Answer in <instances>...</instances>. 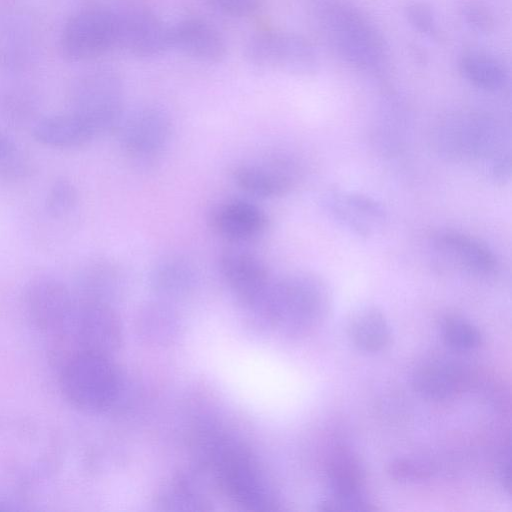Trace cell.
Wrapping results in <instances>:
<instances>
[{"mask_svg": "<svg viewBox=\"0 0 512 512\" xmlns=\"http://www.w3.org/2000/svg\"><path fill=\"white\" fill-rule=\"evenodd\" d=\"M315 28L346 65L381 75L390 64L389 46L375 22L350 0H304Z\"/></svg>", "mask_w": 512, "mask_h": 512, "instance_id": "6da1fadb", "label": "cell"}, {"mask_svg": "<svg viewBox=\"0 0 512 512\" xmlns=\"http://www.w3.org/2000/svg\"><path fill=\"white\" fill-rule=\"evenodd\" d=\"M329 303L330 292L321 277L310 272H294L272 279L251 312L270 326L299 333L316 324L325 315Z\"/></svg>", "mask_w": 512, "mask_h": 512, "instance_id": "7a4b0ae2", "label": "cell"}, {"mask_svg": "<svg viewBox=\"0 0 512 512\" xmlns=\"http://www.w3.org/2000/svg\"><path fill=\"white\" fill-rule=\"evenodd\" d=\"M125 379L110 356L78 352L60 367V386L65 398L87 412L114 408L124 397Z\"/></svg>", "mask_w": 512, "mask_h": 512, "instance_id": "3957f363", "label": "cell"}, {"mask_svg": "<svg viewBox=\"0 0 512 512\" xmlns=\"http://www.w3.org/2000/svg\"><path fill=\"white\" fill-rule=\"evenodd\" d=\"M215 477L238 505L252 511L276 509L274 490L252 455L240 444L216 438L208 450Z\"/></svg>", "mask_w": 512, "mask_h": 512, "instance_id": "277c9868", "label": "cell"}, {"mask_svg": "<svg viewBox=\"0 0 512 512\" xmlns=\"http://www.w3.org/2000/svg\"><path fill=\"white\" fill-rule=\"evenodd\" d=\"M433 141L437 151L453 161H485L508 153L506 134L494 117L481 112H459L437 125Z\"/></svg>", "mask_w": 512, "mask_h": 512, "instance_id": "5b68a950", "label": "cell"}, {"mask_svg": "<svg viewBox=\"0 0 512 512\" xmlns=\"http://www.w3.org/2000/svg\"><path fill=\"white\" fill-rule=\"evenodd\" d=\"M69 103V111L86 121L97 137L114 132L125 112L123 79L108 67L83 72L71 83Z\"/></svg>", "mask_w": 512, "mask_h": 512, "instance_id": "8992f818", "label": "cell"}, {"mask_svg": "<svg viewBox=\"0 0 512 512\" xmlns=\"http://www.w3.org/2000/svg\"><path fill=\"white\" fill-rule=\"evenodd\" d=\"M59 47L71 62L91 60L117 48V12L100 6L78 10L64 24Z\"/></svg>", "mask_w": 512, "mask_h": 512, "instance_id": "52a82bcc", "label": "cell"}, {"mask_svg": "<svg viewBox=\"0 0 512 512\" xmlns=\"http://www.w3.org/2000/svg\"><path fill=\"white\" fill-rule=\"evenodd\" d=\"M114 132L125 156L138 164H148L168 146L172 121L163 108L143 105L124 112Z\"/></svg>", "mask_w": 512, "mask_h": 512, "instance_id": "ba28073f", "label": "cell"}, {"mask_svg": "<svg viewBox=\"0 0 512 512\" xmlns=\"http://www.w3.org/2000/svg\"><path fill=\"white\" fill-rule=\"evenodd\" d=\"M246 61L256 68L280 69L296 74L316 70L318 55L310 41L287 31L262 30L251 35L244 46Z\"/></svg>", "mask_w": 512, "mask_h": 512, "instance_id": "9c48e42d", "label": "cell"}, {"mask_svg": "<svg viewBox=\"0 0 512 512\" xmlns=\"http://www.w3.org/2000/svg\"><path fill=\"white\" fill-rule=\"evenodd\" d=\"M58 335L74 354L86 351L110 356L121 344L122 328L111 304L76 299L71 323Z\"/></svg>", "mask_w": 512, "mask_h": 512, "instance_id": "30bf717a", "label": "cell"}, {"mask_svg": "<svg viewBox=\"0 0 512 512\" xmlns=\"http://www.w3.org/2000/svg\"><path fill=\"white\" fill-rule=\"evenodd\" d=\"M24 307L31 324L52 337L68 328L75 311L76 298L62 281L41 276L27 285Z\"/></svg>", "mask_w": 512, "mask_h": 512, "instance_id": "8fae6325", "label": "cell"}, {"mask_svg": "<svg viewBox=\"0 0 512 512\" xmlns=\"http://www.w3.org/2000/svg\"><path fill=\"white\" fill-rule=\"evenodd\" d=\"M299 175L298 165L284 155L245 161L231 169V178L237 187L249 195L268 199L289 193Z\"/></svg>", "mask_w": 512, "mask_h": 512, "instance_id": "7c38bea8", "label": "cell"}, {"mask_svg": "<svg viewBox=\"0 0 512 512\" xmlns=\"http://www.w3.org/2000/svg\"><path fill=\"white\" fill-rule=\"evenodd\" d=\"M430 249L437 264L473 276H490L498 267L495 254L485 243L459 231L436 232L431 237Z\"/></svg>", "mask_w": 512, "mask_h": 512, "instance_id": "4fadbf2b", "label": "cell"}, {"mask_svg": "<svg viewBox=\"0 0 512 512\" xmlns=\"http://www.w3.org/2000/svg\"><path fill=\"white\" fill-rule=\"evenodd\" d=\"M118 14V48L138 59H153L171 49L170 25L146 7Z\"/></svg>", "mask_w": 512, "mask_h": 512, "instance_id": "5bb4252c", "label": "cell"}, {"mask_svg": "<svg viewBox=\"0 0 512 512\" xmlns=\"http://www.w3.org/2000/svg\"><path fill=\"white\" fill-rule=\"evenodd\" d=\"M218 269L233 295L249 311L262 299L272 281L264 261L240 247L224 249L218 257Z\"/></svg>", "mask_w": 512, "mask_h": 512, "instance_id": "9a60e30c", "label": "cell"}, {"mask_svg": "<svg viewBox=\"0 0 512 512\" xmlns=\"http://www.w3.org/2000/svg\"><path fill=\"white\" fill-rule=\"evenodd\" d=\"M321 203L333 220L359 237L373 236L387 219L384 205L360 192L331 190L323 195Z\"/></svg>", "mask_w": 512, "mask_h": 512, "instance_id": "2e32d148", "label": "cell"}, {"mask_svg": "<svg viewBox=\"0 0 512 512\" xmlns=\"http://www.w3.org/2000/svg\"><path fill=\"white\" fill-rule=\"evenodd\" d=\"M208 223L222 238L246 243L265 235L269 228V217L257 204L233 198L214 205L209 212Z\"/></svg>", "mask_w": 512, "mask_h": 512, "instance_id": "e0dca14e", "label": "cell"}, {"mask_svg": "<svg viewBox=\"0 0 512 512\" xmlns=\"http://www.w3.org/2000/svg\"><path fill=\"white\" fill-rule=\"evenodd\" d=\"M171 49L187 57L207 64L221 62L227 53V45L219 30L199 17L183 18L170 25Z\"/></svg>", "mask_w": 512, "mask_h": 512, "instance_id": "ac0fdd59", "label": "cell"}, {"mask_svg": "<svg viewBox=\"0 0 512 512\" xmlns=\"http://www.w3.org/2000/svg\"><path fill=\"white\" fill-rule=\"evenodd\" d=\"M29 18L20 11L0 14V67L18 71L29 64L35 50V33Z\"/></svg>", "mask_w": 512, "mask_h": 512, "instance_id": "d6986e66", "label": "cell"}, {"mask_svg": "<svg viewBox=\"0 0 512 512\" xmlns=\"http://www.w3.org/2000/svg\"><path fill=\"white\" fill-rule=\"evenodd\" d=\"M76 286V299L111 304L124 291L125 275L111 260H93L80 269Z\"/></svg>", "mask_w": 512, "mask_h": 512, "instance_id": "ffe728a7", "label": "cell"}, {"mask_svg": "<svg viewBox=\"0 0 512 512\" xmlns=\"http://www.w3.org/2000/svg\"><path fill=\"white\" fill-rule=\"evenodd\" d=\"M414 389L430 400H445L464 390L467 373L464 368L448 360H430L414 372Z\"/></svg>", "mask_w": 512, "mask_h": 512, "instance_id": "44dd1931", "label": "cell"}, {"mask_svg": "<svg viewBox=\"0 0 512 512\" xmlns=\"http://www.w3.org/2000/svg\"><path fill=\"white\" fill-rule=\"evenodd\" d=\"M32 134L36 141L53 148H78L97 137L86 121L70 111L36 120Z\"/></svg>", "mask_w": 512, "mask_h": 512, "instance_id": "7402d4cb", "label": "cell"}, {"mask_svg": "<svg viewBox=\"0 0 512 512\" xmlns=\"http://www.w3.org/2000/svg\"><path fill=\"white\" fill-rule=\"evenodd\" d=\"M194 264L180 255L164 256L154 263L149 272L153 291L163 298H178L190 293L197 283Z\"/></svg>", "mask_w": 512, "mask_h": 512, "instance_id": "603a6c76", "label": "cell"}, {"mask_svg": "<svg viewBox=\"0 0 512 512\" xmlns=\"http://www.w3.org/2000/svg\"><path fill=\"white\" fill-rule=\"evenodd\" d=\"M327 477L332 497L346 499H365L364 470L357 458L348 449H337L327 465Z\"/></svg>", "mask_w": 512, "mask_h": 512, "instance_id": "cb8c5ba5", "label": "cell"}, {"mask_svg": "<svg viewBox=\"0 0 512 512\" xmlns=\"http://www.w3.org/2000/svg\"><path fill=\"white\" fill-rule=\"evenodd\" d=\"M462 77L474 87L487 92H498L508 82L503 62L484 51H467L458 60Z\"/></svg>", "mask_w": 512, "mask_h": 512, "instance_id": "d4e9b609", "label": "cell"}, {"mask_svg": "<svg viewBox=\"0 0 512 512\" xmlns=\"http://www.w3.org/2000/svg\"><path fill=\"white\" fill-rule=\"evenodd\" d=\"M349 336L358 349L377 352L389 343L390 329L378 309L364 307L353 314L349 322Z\"/></svg>", "mask_w": 512, "mask_h": 512, "instance_id": "484cf974", "label": "cell"}, {"mask_svg": "<svg viewBox=\"0 0 512 512\" xmlns=\"http://www.w3.org/2000/svg\"><path fill=\"white\" fill-rule=\"evenodd\" d=\"M38 100L33 90L21 85L0 88V117L13 124L29 121L36 113Z\"/></svg>", "mask_w": 512, "mask_h": 512, "instance_id": "4316f807", "label": "cell"}, {"mask_svg": "<svg viewBox=\"0 0 512 512\" xmlns=\"http://www.w3.org/2000/svg\"><path fill=\"white\" fill-rule=\"evenodd\" d=\"M159 504L165 510L201 511L209 504L196 487L186 479H177L163 488Z\"/></svg>", "mask_w": 512, "mask_h": 512, "instance_id": "83f0119b", "label": "cell"}, {"mask_svg": "<svg viewBox=\"0 0 512 512\" xmlns=\"http://www.w3.org/2000/svg\"><path fill=\"white\" fill-rule=\"evenodd\" d=\"M445 343L454 350L469 351L481 344L480 331L471 322L457 315L446 316L441 325Z\"/></svg>", "mask_w": 512, "mask_h": 512, "instance_id": "f1b7e54d", "label": "cell"}, {"mask_svg": "<svg viewBox=\"0 0 512 512\" xmlns=\"http://www.w3.org/2000/svg\"><path fill=\"white\" fill-rule=\"evenodd\" d=\"M31 171L30 162L14 140L0 131V179L24 178Z\"/></svg>", "mask_w": 512, "mask_h": 512, "instance_id": "f546056e", "label": "cell"}, {"mask_svg": "<svg viewBox=\"0 0 512 512\" xmlns=\"http://www.w3.org/2000/svg\"><path fill=\"white\" fill-rule=\"evenodd\" d=\"M76 187L67 179H58L50 187L45 200L47 212L53 217L68 214L77 204Z\"/></svg>", "mask_w": 512, "mask_h": 512, "instance_id": "4dcf8cb0", "label": "cell"}, {"mask_svg": "<svg viewBox=\"0 0 512 512\" xmlns=\"http://www.w3.org/2000/svg\"><path fill=\"white\" fill-rule=\"evenodd\" d=\"M404 16L410 26L418 33L437 39L440 34L439 23L434 10L428 4L415 1L404 8Z\"/></svg>", "mask_w": 512, "mask_h": 512, "instance_id": "1f68e13d", "label": "cell"}, {"mask_svg": "<svg viewBox=\"0 0 512 512\" xmlns=\"http://www.w3.org/2000/svg\"><path fill=\"white\" fill-rule=\"evenodd\" d=\"M388 472L399 481H422L428 479L433 469L430 463L415 458H397L389 464Z\"/></svg>", "mask_w": 512, "mask_h": 512, "instance_id": "d6a6232c", "label": "cell"}, {"mask_svg": "<svg viewBox=\"0 0 512 512\" xmlns=\"http://www.w3.org/2000/svg\"><path fill=\"white\" fill-rule=\"evenodd\" d=\"M216 10L227 17L245 19L256 15L262 8V0H207Z\"/></svg>", "mask_w": 512, "mask_h": 512, "instance_id": "836d02e7", "label": "cell"}, {"mask_svg": "<svg viewBox=\"0 0 512 512\" xmlns=\"http://www.w3.org/2000/svg\"><path fill=\"white\" fill-rule=\"evenodd\" d=\"M461 16L464 23L478 33H488L495 25L492 13L479 3L465 4L461 9Z\"/></svg>", "mask_w": 512, "mask_h": 512, "instance_id": "e575fe53", "label": "cell"}, {"mask_svg": "<svg viewBox=\"0 0 512 512\" xmlns=\"http://www.w3.org/2000/svg\"><path fill=\"white\" fill-rule=\"evenodd\" d=\"M499 478L503 485V487L510 491L511 488V477H510V459H509V451L502 458L499 466Z\"/></svg>", "mask_w": 512, "mask_h": 512, "instance_id": "d590c367", "label": "cell"}, {"mask_svg": "<svg viewBox=\"0 0 512 512\" xmlns=\"http://www.w3.org/2000/svg\"><path fill=\"white\" fill-rule=\"evenodd\" d=\"M4 508L0 505V510H3Z\"/></svg>", "mask_w": 512, "mask_h": 512, "instance_id": "8d00e7d4", "label": "cell"}]
</instances>
